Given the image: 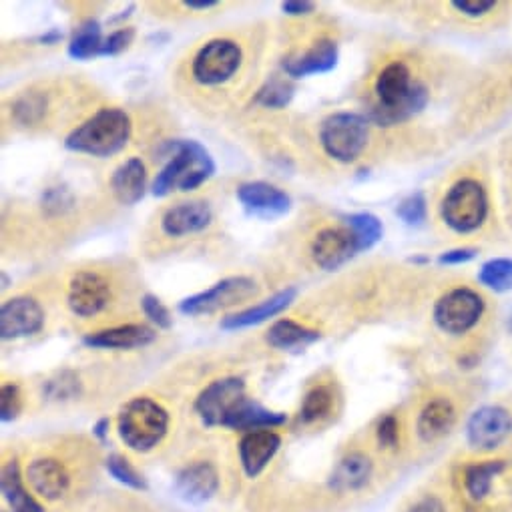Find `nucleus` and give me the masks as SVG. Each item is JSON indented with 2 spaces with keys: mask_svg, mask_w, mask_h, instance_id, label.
<instances>
[{
  "mask_svg": "<svg viewBox=\"0 0 512 512\" xmlns=\"http://www.w3.org/2000/svg\"><path fill=\"white\" fill-rule=\"evenodd\" d=\"M456 420V410L448 398L430 400L418 416V436L424 442H434L450 432Z\"/></svg>",
  "mask_w": 512,
  "mask_h": 512,
  "instance_id": "24",
  "label": "nucleus"
},
{
  "mask_svg": "<svg viewBox=\"0 0 512 512\" xmlns=\"http://www.w3.org/2000/svg\"><path fill=\"white\" fill-rule=\"evenodd\" d=\"M109 426H111L109 418H101V420L95 424V428H93V434H95L99 440H105V438L109 436Z\"/></svg>",
  "mask_w": 512,
  "mask_h": 512,
  "instance_id": "48",
  "label": "nucleus"
},
{
  "mask_svg": "<svg viewBox=\"0 0 512 512\" xmlns=\"http://www.w3.org/2000/svg\"><path fill=\"white\" fill-rule=\"evenodd\" d=\"M237 199L249 215L260 219H276L292 209V197L266 181H249L239 185Z\"/></svg>",
  "mask_w": 512,
  "mask_h": 512,
  "instance_id": "14",
  "label": "nucleus"
},
{
  "mask_svg": "<svg viewBox=\"0 0 512 512\" xmlns=\"http://www.w3.org/2000/svg\"><path fill=\"white\" fill-rule=\"evenodd\" d=\"M378 103L370 115L380 125H396L418 115L428 103V89L412 79L404 63H390L376 79Z\"/></svg>",
  "mask_w": 512,
  "mask_h": 512,
  "instance_id": "1",
  "label": "nucleus"
},
{
  "mask_svg": "<svg viewBox=\"0 0 512 512\" xmlns=\"http://www.w3.org/2000/svg\"><path fill=\"white\" fill-rule=\"evenodd\" d=\"M63 195H67L63 189H51V191L47 193V197H45V207H47V209L57 207V211L61 213V211L65 209V205H67V207L71 205V201H65Z\"/></svg>",
  "mask_w": 512,
  "mask_h": 512,
  "instance_id": "46",
  "label": "nucleus"
},
{
  "mask_svg": "<svg viewBox=\"0 0 512 512\" xmlns=\"http://www.w3.org/2000/svg\"><path fill=\"white\" fill-rule=\"evenodd\" d=\"M107 470L115 480H119L121 484L129 486V488H135V490L147 488L143 476L131 466V462L127 458H123L119 454H113L107 458Z\"/></svg>",
  "mask_w": 512,
  "mask_h": 512,
  "instance_id": "35",
  "label": "nucleus"
},
{
  "mask_svg": "<svg viewBox=\"0 0 512 512\" xmlns=\"http://www.w3.org/2000/svg\"><path fill=\"white\" fill-rule=\"evenodd\" d=\"M478 282L492 292H508L512 290V260L494 258L482 264L478 270Z\"/></svg>",
  "mask_w": 512,
  "mask_h": 512,
  "instance_id": "33",
  "label": "nucleus"
},
{
  "mask_svg": "<svg viewBox=\"0 0 512 512\" xmlns=\"http://www.w3.org/2000/svg\"><path fill=\"white\" fill-rule=\"evenodd\" d=\"M396 215L410 227H418L426 221L428 209H426V197L424 193H412L406 199L400 201V205L396 207Z\"/></svg>",
  "mask_w": 512,
  "mask_h": 512,
  "instance_id": "36",
  "label": "nucleus"
},
{
  "mask_svg": "<svg viewBox=\"0 0 512 512\" xmlns=\"http://www.w3.org/2000/svg\"><path fill=\"white\" fill-rule=\"evenodd\" d=\"M61 39H63V35H61V33H57V31H53V33H49V35H45V37H43V43L53 45V43H57V41H61Z\"/></svg>",
  "mask_w": 512,
  "mask_h": 512,
  "instance_id": "49",
  "label": "nucleus"
},
{
  "mask_svg": "<svg viewBox=\"0 0 512 512\" xmlns=\"http://www.w3.org/2000/svg\"><path fill=\"white\" fill-rule=\"evenodd\" d=\"M368 137V119L358 113H334L320 125V143L324 151L340 163L356 161L366 149Z\"/></svg>",
  "mask_w": 512,
  "mask_h": 512,
  "instance_id": "6",
  "label": "nucleus"
},
{
  "mask_svg": "<svg viewBox=\"0 0 512 512\" xmlns=\"http://www.w3.org/2000/svg\"><path fill=\"white\" fill-rule=\"evenodd\" d=\"M157 338L155 330L143 324H127L87 334L83 344L93 350H135L149 346Z\"/></svg>",
  "mask_w": 512,
  "mask_h": 512,
  "instance_id": "19",
  "label": "nucleus"
},
{
  "mask_svg": "<svg viewBox=\"0 0 512 512\" xmlns=\"http://www.w3.org/2000/svg\"><path fill=\"white\" fill-rule=\"evenodd\" d=\"M45 326V312L41 304L29 296L11 298L0 310V334L3 340H19L35 336Z\"/></svg>",
  "mask_w": 512,
  "mask_h": 512,
  "instance_id": "15",
  "label": "nucleus"
},
{
  "mask_svg": "<svg viewBox=\"0 0 512 512\" xmlns=\"http://www.w3.org/2000/svg\"><path fill=\"white\" fill-rule=\"evenodd\" d=\"M101 25L93 19L81 23L69 43V57L75 61H89L93 57H101L103 47Z\"/></svg>",
  "mask_w": 512,
  "mask_h": 512,
  "instance_id": "29",
  "label": "nucleus"
},
{
  "mask_svg": "<svg viewBox=\"0 0 512 512\" xmlns=\"http://www.w3.org/2000/svg\"><path fill=\"white\" fill-rule=\"evenodd\" d=\"M111 189L119 203H123V205L139 203L147 191L145 163L137 157H131L125 163H121L111 177Z\"/></svg>",
  "mask_w": 512,
  "mask_h": 512,
  "instance_id": "23",
  "label": "nucleus"
},
{
  "mask_svg": "<svg viewBox=\"0 0 512 512\" xmlns=\"http://www.w3.org/2000/svg\"><path fill=\"white\" fill-rule=\"evenodd\" d=\"M169 414L151 398H135L119 414V436L135 452L153 450L167 434Z\"/></svg>",
  "mask_w": 512,
  "mask_h": 512,
  "instance_id": "4",
  "label": "nucleus"
},
{
  "mask_svg": "<svg viewBox=\"0 0 512 512\" xmlns=\"http://www.w3.org/2000/svg\"><path fill=\"white\" fill-rule=\"evenodd\" d=\"M316 5L308 3V0H288V3L282 5V11L290 17H302V15H310L314 13Z\"/></svg>",
  "mask_w": 512,
  "mask_h": 512,
  "instance_id": "44",
  "label": "nucleus"
},
{
  "mask_svg": "<svg viewBox=\"0 0 512 512\" xmlns=\"http://www.w3.org/2000/svg\"><path fill=\"white\" fill-rule=\"evenodd\" d=\"M508 330L512 332V314H510V318H508Z\"/></svg>",
  "mask_w": 512,
  "mask_h": 512,
  "instance_id": "51",
  "label": "nucleus"
},
{
  "mask_svg": "<svg viewBox=\"0 0 512 512\" xmlns=\"http://www.w3.org/2000/svg\"><path fill=\"white\" fill-rule=\"evenodd\" d=\"M111 302L109 282L95 272H79L73 276L67 292V304L79 318L101 314Z\"/></svg>",
  "mask_w": 512,
  "mask_h": 512,
  "instance_id": "13",
  "label": "nucleus"
},
{
  "mask_svg": "<svg viewBox=\"0 0 512 512\" xmlns=\"http://www.w3.org/2000/svg\"><path fill=\"white\" fill-rule=\"evenodd\" d=\"M294 95H296V87L290 81V77L274 75L260 87L253 103L260 107H266V109H284L292 103Z\"/></svg>",
  "mask_w": 512,
  "mask_h": 512,
  "instance_id": "31",
  "label": "nucleus"
},
{
  "mask_svg": "<svg viewBox=\"0 0 512 512\" xmlns=\"http://www.w3.org/2000/svg\"><path fill=\"white\" fill-rule=\"evenodd\" d=\"M183 7L191 9V11H209V9L217 7V3L215 0H185Z\"/></svg>",
  "mask_w": 512,
  "mask_h": 512,
  "instance_id": "47",
  "label": "nucleus"
},
{
  "mask_svg": "<svg viewBox=\"0 0 512 512\" xmlns=\"http://www.w3.org/2000/svg\"><path fill=\"white\" fill-rule=\"evenodd\" d=\"M47 109V101L43 95L39 93H27L23 95L17 105H15V115L21 123L25 125H33L37 121H41V117L45 115Z\"/></svg>",
  "mask_w": 512,
  "mask_h": 512,
  "instance_id": "37",
  "label": "nucleus"
},
{
  "mask_svg": "<svg viewBox=\"0 0 512 512\" xmlns=\"http://www.w3.org/2000/svg\"><path fill=\"white\" fill-rule=\"evenodd\" d=\"M288 422V416L282 412H272L268 408H264L262 404L253 402V400H245L235 414L227 420L225 428L231 430H243V432H253V430H270L276 426H282Z\"/></svg>",
  "mask_w": 512,
  "mask_h": 512,
  "instance_id": "25",
  "label": "nucleus"
},
{
  "mask_svg": "<svg viewBox=\"0 0 512 512\" xmlns=\"http://www.w3.org/2000/svg\"><path fill=\"white\" fill-rule=\"evenodd\" d=\"M141 310L159 330H169L173 326L171 312L163 306V302L157 296H151V294L143 296L141 298Z\"/></svg>",
  "mask_w": 512,
  "mask_h": 512,
  "instance_id": "38",
  "label": "nucleus"
},
{
  "mask_svg": "<svg viewBox=\"0 0 512 512\" xmlns=\"http://www.w3.org/2000/svg\"><path fill=\"white\" fill-rule=\"evenodd\" d=\"M504 470V462L502 460H486L480 464H472L466 468L464 472V484L468 494L474 500H482L490 488L494 478Z\"/></svg>",
  "mask_w": 512,
  "mask_h": 512,
  "instance_id": "30",
  "label": "nucleus"
},
{
  "mask_svg": "<svg viewBox=\"0 0 512 512\" xmlns=\"http://www.w3.org/2000/svg\"><path fill=\"white\" fill-rule=\"evenodd\" d=\"M23 410V396L19 386L15 384H5L3 392H0V416H3V422L15 420Z\"/></svg>",
  "mask_w": 512,
  "mask_h": 512,
  "instance_id": "39",
  "label": "nucleus"
},
{
  "mask_svg": "<svg viewBox=\"0 0 512 512\" xmlns=\"http://www.w3.org/2000/svg\"><path fill=\"white\" fill-rule=\"evenodd\" d=\"M356 253H360L358 241L348 225L326 227L312 243V258L326 272L340 270Z\"/></svg>",
  "mask_w": 512,
  "mask_h": 512,
  "instance_id": "12",
  "label": "nucleus"
},
{
  "mask_svg": "<svg viewBox=\"0 0 512 512\" xmlns=\"http://www.w3.org/2000/svg\"><path fill=\"white\" fill-rule=\"evenodd\" d=\"M243 55L237 43L229 39L209 41L193 59L191 73L199 85L215 87L227 83L241 67Z\"/></svg>",
  "mask_w": 512,
  "mask_h": 512,
  "instance_id": "8",
  "label": "nucleus"
},
{
  "mask_svg": "<svg viewBox=\"0 0 512 512\" xmlns=\"http://www.w3.org/2000/svg\"><path fill=\"white\" fill-rule=\"evenodd\" d=\"M410 262H412V264H424V262H428V258H412Z\"/></svg>",
  "mask_w": 512,
  "mask_h": 512,
  "instance_id": "50",
  "label": "nucleus"
},
{
  "mask_svg": "<svg viewBox=\"0 0 512 512\" xmlns=\"http://www.w3.org/2000/svg\"><path fill=\"white\" fill-rule=\"evenodd\" d=\"M378 442L384 446V448H394L398 444V420L388 414L380 420L378 424Z\"/></svg>",
  "mask_w": 512,
  "mask_h": 512,
  "instance_id": "42",
  "label": "nucleus"
},
{
  "mask_svg": "<svg viewBox=\"0 0 512 512\" xmlns=\"http://www.w3.org/2000/svg\"><path fill=\"white\" fill-rule=\"evenodd\" d=\"M476 249L474 247H456V249H450V251H444L440 253L438 258V264L442 266H460V264H468L476 258Z\"/></svg>",
  "mask_w": 512,
  "mask_h": 512,
  "instance_id": "43",
  "label": "nucleus"
},
{
  "mask_svg": "<svg viewBox=\"0 0 512 512\" xmlns=\"http://www.w3.org/2000/svg\"><path fill=\"white\" fill-rule=\"evenodd\" d=\"M334 406V396L332 392L326 388V386H318L314 390H310L302 402V412H300V418L306 422V424H312V422H318L322 420L324 416L330 414Z\"/></svg>",
  "mask_w": 512,
  "mask_h": 512,
  "instance_id": "34",
  "label": "nucleus"
},
{
  "mask_svg": "<svg viewBox=\"0 0 512 512\" xmlns=\"http://www.w3.org/2000/svg\"><path fill=\"white\" fill-rule=\"evenodd\" d=\"M408 512H446V510H444V504L438 498L426 496V498L418 500L414 506H410Z\"/></svg>",
  "mask_w": 512,
  "mask_h": 512,
  "instance_id": "45",
  "label": "nucleus"
},
{
  "mask_svg": "<svg viewBox=\"0 0 512 512\" xmlns=\"http://www.w3.org/2000/svg\"><path fill=\"white\" fill-rule=\"evenodd\" d=\"M133 39H135V29H131V27H123V29L111 33V35L103 41L101 57H115V55L123 53L125 49H129V45L133 43Z\"/></svg>",
  "mask_w": 512,
  "mask_h": 512,
  "instance_id": "40",
  "label": "nucleus"
},
{
  "mask_svg": "<svg viewBox=\"0 0 512 512\" xmlns=\"http://www.w3.org/2000/svg\"><path fill=\"white\" fill-rule=\"evenodd\" d=\"M245 400V382L241 378H219L197 396L195 412L205 426H225Z\"/></svg>",
  "mask_w": 512,
  "mask_h": 512,
  "instance_id": "10",
  "label": "nucleus"
},
{
  "mask_svg": "<svg viewBox=\"0 0 512 512\" xmlns=\"http://www.w3.org/2000/svg\"><path fill=\"white\" fill-rule=\"evenodd\" d=\"M27 478L33 490L47 500L61 498L71 484V478L65 466L53 458H39L31 462L27 470Z\"/></svg>",
  "mask_w": 512,
  "mask_h": 512,
  "instance_id": "22",
  "label": "nucleus"
},
{
  "mask_svg": "<svg viewBox=\"0 0 512 512\" xmlns=\"http://www.w3.org/2000/svg\"><path fill=\"white\" fill-rule=\"evenodd\" d=\"M346 225L352 229V233L356 235L358 241V249L368 251L372 249L384 235V225L382 221L372 215V213H352L346 217Z\"/></svg>",
  "mask_w": 512,
  "mask_h": 512,
  "instance_id": "32",
  "label": "nucleus"
},
{
  "mask_svg": "<svg viewBox=\"0 0 512 512\" xmlns=\"http://www.w3.org/2000/svg\"><path fill=\"white\" fill-rule=\"evenodd\" d=\"M3 494L13 512H45L43 506L27 492L19 464L15 460H11L3 470Z\"/></svg>",
  "mask_w": 512,
  "mask_h": 512,
  "instance_id": "28",
  "label": "nucleus"
},
{
  "mask_svg": "<svg viewBox=\"0 0 512 512\" xmlns=\"http://www.w3.org/2000/svg\"><path fill=\"white\" fill-rule=\"evenodd\" d=\"M484 314V300L468 288L446 292L434 306V324L450 336L470 332Z\"/></svg>",
  "mask_w": 512,
  "mask_h": 512,
  "instance_id": "7",
  "label": "nucleus"
},
{
  "mask_svg": "<svg viewBox=\"0 0 512 512\" xmlns=\"http://www.w3.org/2000/svg\"><path fill=\"white\" fill-rule=\"evenodd\" d=\"M372 476V460L366 454L352 452L346 458L340 460V464L334 468L330 486L338 492H352L368 484Z\"/></svg>",
  "mask_w": 512,
  "mask_h": 512,
  "instance_id": "27",
  "label": "nucleus"
},
{
  "mask_svg": "<svg viewBox=\"0 0 512 512\" xmlns=\"http://www.w3.org/2000/svg\"><path fill=\"white\" fill-rule=\"evenodd\" d=\"M213 219L207 201H185L169 207L161 219V227L169 237H183L209 227Z\"/></svg>",
  "mask_w": 512,
  "mask_h": 512,
  "instance_id": "18",
  "label": "nucleus"
},
{
  "mask_svg": "<svg viewBox=\"0 0 512 512\" xmlns=\"http://www.w3.org/2000/svg\"><path fill=\"white\" fill-rule=\"evenodd\" d=\"M452 7L470 19H478L494 11L496 3L494 0H454Z\"/></svg>",
  "mask_w": 512,
  "mask_h": 512,
  "instance_id": "41",
  "label": "nucleus"
},
{
  "mask_svg": "<svg viewBox=\"0 0 512 512\" xmlns=\"http://www.w3.org/2000/svg\"><path fill=\"white\" fill-rule=\"evenodd\" d=\"M296 296H298V290H296V288H286V290L274 294L272 298L264 300V302L258 304V306H251V308H247V310H241V312H237V314H233V316L223 318V320L219 322V326H221L223 330H229V332H233V330H243V328H251V326H260V324H264V322L276 318L278 314H282L286 308H290V306L294 304Z\"/></svg>",
  "mask_w": 512,
  "mask_h": 512,
  "instance_id": "21",
  "label": "nucleus"
},
{
  "mask_svg": "<svg viewBox=\"0 0 512 512\" xmlns=\"http://www.w3.org/2000/svg\"><path fill=\"white\" fill-rule=\"evenodd\" d=\"M320 338L322 336L318 330L302 326L294 320L276 322L266 336L268 344L282 352H304L308 346L316 344Z\"/></svg>",
  "mask_w": 512,
  "mask_h": 512,
  "instance_id": "26",
  "label": "nucleus"
},
{
  "mask_svg": "<svg viewBox=\"0 0 512 512\" xmlns=\"http://www.w3.org/2000/svg\"><path fill=\"white\" fill-rule=\"evenodd\" d=\"M512 432V414L502 406H482L478 408L468 424L466 438L476 450L498 448Z\"/></svg>",
  "mask_w": 512,
  "mask_h": 512,
  "instance_id": "11",
  "label": "nucleus"
},
{
  "mask_svg": "<svg viewBox=\"0 0 512 512\" xmlns=\"http://www.w3.org/2000/svg\"><path fill=\"white\" fill-rule=\"evenodd\" d=\"M167 147L169 159L151 185V193L155 197H167L173 191H193L213 177V157L201 143L177 139L169 141Z\"/></svg>",
  "mask_w": 512,
  "mask_h": 512,
  "instance_id": "2",
  "label": "nucleus"
},
{
  "mask_svg": "<svg viewBox=\"0 0 512 512\" xmlns=\"http://www.w3.org/2000/svg\"><path fill=\"white\" fill-rule=\"evenodd\" d=\"M338 59H340L338 45L332 39H320L310 49L290 55L284 61V71L290 79L324 75L336 69Z\"/></svg>",
  "mask_w": 512,
  "mask_h": 512,
  "instance_id": "16",
  "label": "nucleus"
},
{
  "mask_svg": "<svg viewBox=\"0 0 512 512\" xmlns=\"http://www.w3.org/2000/svg\"><path fill=\"white\" fill-rule=\"evenodd\" d=\"M258 292V286L251 278L245 276H233L217 282L209 290H203L195 296L185 298L179 304V312L185 316H203V314H213L223 308L237 306L249 298L255 296Z\"/></svg>",
  "mask_w": 512,
  "mask_h": 512,
  "instance_id": "9",
  "label": "nucleus"
},
{
  "mask_svg": "<svg viewBox=\"0 0 512 512\" xmlns=\"http://www.w3.org/2000/svg\"><path fill=\"white\" fill-rule=\"evenodd\" d=\"M440 213L444 223L456 233H472L486 221L488 197L474 179H460L442 199Z\"/></svg>",
  "mask_w": 512,
  "mask_h": 512,
  "instance_id": "5",
  "label": "nucleus"
},
{
  "mask_svg": "<svg viewBox=\"0 0 512 512\" xmlns=\"http://www.w3.org/2000/svg\"><path fill=\"white\" fill-rule=\"evenodd\" d=\"M131 131L129 115L123 109L107 107L73 129L65 139V147L91 157H111L129 143Z\"/></svg>",
  "mask_w": 512,
  "mask_h": 512,
  "instance_id": "3",
  "label": "nucleus"
},
{
  "mask_svg": "<svg viewBox=\"0 0 512 512\" xmlns=\"http://www.w3.org/2000/svg\"><path fill=\"white\" fill-rule=\"evenodd\" d=\"M219 488V476L211 462H193L187 468H183L175 480L177 494L191 502L201 504L207 502Z\"/></svg>",
  "mask_w": 512,
  "mask_h": 512,
  "instance_id": "20",
  "label": "nucleus"
},
{
  "mask_svg": "<svg viewBox=\"0 0 512 512\" xmlns=\"http://www.w3.org/2000/svg\"><path fill=\"white\" fill-rule=\"evenodd\" d=\"M282 438L274 430L247 432L239 442V460L247 476H258L278 454Z\"/></svg>",
  "mask_w": 512,
  "mask_h": 512,
  "instance_id": "17",
  "label": "nucleus"
}]
</instances>
